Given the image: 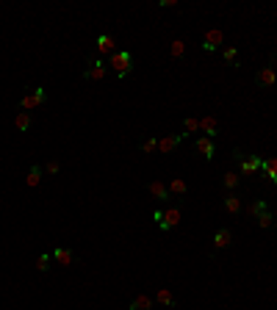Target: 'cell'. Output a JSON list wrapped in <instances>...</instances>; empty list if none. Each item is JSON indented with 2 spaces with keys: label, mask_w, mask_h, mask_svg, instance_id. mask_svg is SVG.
<instances>
[{
  "label": "cell",
  "mask_w": 277,
  "mask_h": 310,
  "mask_svg": "<svg viewBox=\"0 0 277 310\" xmlns=\"http://www.w3.org/2000/svg\"><path fill=\"white\" fill-rule=\"evenodd\" d=\"M180 208H175V205H166V208H158L152 210V219L158 222V227H161V232H169V230H175L178 224H180Z\"/></svg>",
  "instance_id": "6da1fadb"
},
{
  "label": "cell",
  "mask_w": 277,
  "mask_h": 310,
  "mask_svg": "<svg viewBox=\"0 0 277 310\" xmlns=\"http://www.w3.org/2000/svg\"><path fill=\"white\" fill-rule=\"evenodd\" d=\"M233 161L238 164V174H255L264 164L260 155H247L244 150H233Z\"/></svg>",
  "instance_id": "7a4b0ae2"
},
{
  "label": "cell",
  "mask_w": 277,
  "mask_h": 310,
  "mask_svg": "<svg viewBox=\"0 0 277 310\" xmlns=\"http://www.w3.org/2000/svg\"><path fill=\"white\" fill-rule=\"evenodd\" d=\"M111 70L116 72V78H128L133 70V56L128 53V50H116V53L111 56Z\"/></svg>",
  "instance_id": "3957f363"
},
{
  "label": "cell",
  "mask_w": 277,
  "mask_h": 310,
  "mask_svg": "<svg viewBox=\"0 0 277 310\" xmlns=\"http://www.w3.org/2000/svg\"><path fill=\"white\" fill-rule=\"evenodd\" d=\"M44 102H48V89H44V86H36L34 92H28V94L20 100V108H22V111H30V108L44 106Z\"/></svg>",
  "instance_id": "277c9868"
},
{
  "label": "cell",
  "mask_w": 277,
  "mask_h": 310,
  "mask_svg": "<svg viewBox=\"0 0 277 310\" xmlns=\"http://www.w3.org/2000/svg\"><path fill=\"white\" fill-rule=\"evenodd\" d=\"M222 42H224L222 30L211 28V30H205V36H202V50H205V53H216V50L222 48Z\"/></svg>",
  "instance_id": "5b68a950"
},
{
  "label": "cell",
  "mask_w": 277,
  "mask_h": 310,
  "mask_svg": "<svg viewBox=\"0 0 277 310\" xmlns=\"http://www.w3.org/2000/svg\"><path fill=\"white\" fill-rule=\"evenodd\" d=\"M255 84H258L260 89H272V86L277 84V72H274V66H260L258 75H255Z\"/></svg>",
  "instance_id": "8992f818"
},
{
  "label": "cell",
  "mask_w": 277,
  "mask_h": 310,
  "mask_svg": "<svg viewBox=\"0 0 277 310\" xmlns=\"http://www.w3.org/2000/svg\"><path fill=\"white\" fill-rule=\"evenodd\" d=\"M183 138H186V133H172V136H161V138H158V150H161V152H175V150L183 144Z\"/></svg>",
  "instance_id": "52a82bcc"
},
{
  "label": "cell",
  "mask_w": 277,
  "mask_h": 310,
  "mask_svg": "<svg viewBox=\"0 0 277 310\" xmlns=\"http://www.w3.org/2000/svg\"><path fill=\"white\" fill-rule=\"evenodd\" d=\"M106 72H108V66L102 64V61L89 58V70L84 72V78H86V80H102V78H106Z\"/></svg>",
  "instance_id": "ba28073f"
},
{
  "label": "cell",
  "mask_w": 277,
  "mask_h": 310,
  "mask_svg": "<svg viewBox=\"0 0 277 310\" xmlns=\"http://www.w3.org/2000/svg\"><path fill=\"white\" fill-rule=\"evenodd\" d=\"M194 150H197L200 155H205V161H214V155H216L214 142H211V138H205V136H200L197 142H194Z\"/></svg>",
  "instance_id": "9c48e42d"
},
{
  "label": "cell",
  "mask_w": 277,
  "mask_h": 310,
  "mask_svg": "<svg viewBox=\"0 0 277 310\" xmlns=\"http://www.w3.org/2000/svg\"><path fill=\"white\" fill-rule=\"evenodd\" d=\"M147 191H150V194H152L156 200H161V202H169V200H172L169 188L161 183V180H150V183H147Z\"/></svg>",
  "instance_id": "30bf717a"
},
{
  "label": "cell",
  "mask_w": 277,
  "mask_h": 310,
  "mask_svg": "<svg viewBox=\"0 0 277 310\" xmlns=\"http://www.w3.org/2000/svg\"><path fill=\"white\" fill-rule=\"evenodd\" d=\"M200 130L205 133V138L214 142V136H219V122L214 120V116H202V120H200Z\"/></svg>",
  "instance_id": "8fae6325"
},
{
  "label": "cell",
  "mask_w": 277,
  "mask_h": 310,
  "mask_svg": "<svg viewBox=\"0 0 277 310\" xmlns=\"http://www.w3.org/2000/svg\"><path fill=\"white\" fill-rule=\"evenodd\" d=\"M128 310H152V299L147 296V294H138V296H133V299H130Z\"/></svg>",
  "instance_id": "7c38bea8"
},
{
  "label": "cell",
  "mask_w": 277,
  "mask_h": 310,
  "mask_svg": "<svg viewBox=\"0 0 277 310\" xmlns=\"http://www.w3.org/2000/svg\"><path fill=\"white\" fill-rule=\"evenodd\" d=\"M230 241H233V236H230V230H224V227L214 232V246H216V250H228Z\"/></svg>",
  "instance_id": "4fadbf2b"
},
{
  "label": "cell",
  "mask_w": 277,
  "mask_h": 310,
  "mask_svg": "<svg viewBox=\"0 0 277 310\" xmlns=\"http://www.w3.org/2000/svg\"><path fill=\"white\" fill-rule=\"evenodd\" d=\"M97 50H100V53L114 56V53H116V42H114V36H106V34H102L100 39H97Z\"/></svg>",
  "instance_id": "5bb4252c"
},
{
  "label": "cell",
  "mask_w": 277,
  "mask_h": 310,
  "mask_svg": "<svg viewBox=\"0 0 277 310\" xmlns=\"http://www.w3.org/2000/svg\"><path fill=\"white\" fill-rule=\"evenodd\" d=\"M42 172H44V166H39V164H34V166L28 169V178H25V183H28L30 188H36V186L42 183Z\"/></svg>",
  "instance_id": "9a60e30c"
},
{
  "label": "cell",
  "mask_w": 277,
  "mask_h": 310,
  "mask_svg": "<svg viewBox=\"0 0 277 310\" xmlns=\"http://www.w3.org/2000/svg\"><path fill=\"white\" fill-rule=\"evenodd\" d=\"M260 169H264L266 180H269L272 186H277V158H272V161H264V164H260Z\"/></svg>",
  "instance_id": "2e32d148"
},
{
  "label": "cell",
  "mask_w": 277,
  "mask_h": 310,
  "mask_svg": "<svg viewBox=\"0 0 277 310\" xmlns=\"http://www.w3.org/2000/svg\"><path fill=\"white\" fill-rule=\"evenodd\" d=\"M53 258L61 263V266H72V260H75V255H72L70 250H64V246H56V250H53Z\"/></svg>",
  "instance_id": "e0dca14e"
},
{
  "label": "cell",
  "mask_w": 277,
  "mask_h": 310,
  "mask_svg": "<svg viewBox=\"0 0 277 310\" xmlns=\"http://www.w3.org/2000/svg\"><path fill=\"white\" fill-rule=\"evenodd\" d=\"M169 194H172V197H180V194H186L188 191V186H186V180H180V178H172L169 180Z\"/></svg>",
  "instance_id": "ac0fdd59"
},
{
  "label": "cell",
  "mask_w": 277,
  "mask_h": 310,
  "mask_svg": "<svg viewBox=\"0 0 277 310\" xmlns=\"http://www.w3.org/2000/svg\"><path fill=\"white\" fill-rule=\"evenodd\" d=\"M222 205H224L228 214H241V197H238V194H228Z\"/></svg>",
  "instance_id": "d6986e66"
},
{
  "label": "cell",
  "mask_w": 277,
  "mask_h": 310,
  "mask_svg": "<svg viewBox=\"0 0 277 310\" xmlns=\"http://www.w3.org/2000/svg\"><path fill=\"white\" fill-rule=\"evenodd\" d=\"M30 122H34V120H30V114H28V111H20L17 116H14V125H17V130H20V133H25V130H28V128H30Z\"/></svg>",
  "instance_id": "ffe728a7"
},
{
  "label": "cell",
  "mask_w": 277,
  "mask_h": 310,
  "mask_svg": "<svg viewBox=\"0 0 277 310\" xmlns=\"http://www.w3.org/2000/svg\"><path fill=\"white\" fill-rule=\"evenodd\" d=\"M158 302H161V304H166V308H175V294H172V291H169V288H158Z\"/></svg>",
  "instance_id": "44dd1931"
},
{
  "label": "cell",
  "mask_w": 277,
  "mask_h": 310,
  "mask_svg": "<svg viewBox=\"0 0 277 310\" xmlns=\"http://www.w3.org/2000/svg\"><path fill=\"white\" fill-rule=\"evenodd\" d=\"M222 58L228 61L230 66H238V48H236V44H230V48H224V50H222Z\"/></svg>",
  "instance_id": "7402d4cb"
},
{
  "label": "cell",
  "mask_w": 277,
  "mask_h": 310,
  "mask_svg": "<svg viewBox=\"0 0 277 310\" xmlns=\"http://www.w3.org/2000/svg\"><path fill=\"white\" fill-rule=\"evenodd\" d=\"M238 183H241V174H238V172H224V178H222V186H224V188H236Z\"/></svg>",
  "instance_id": "603a6c76"
},
{
  "label": "cell",
  "mask_w": 277,
  "mask_h": 310,
  "mask_svg": "<svg viewBox=\"0 0 277 310\" xmlns=\"http://www.w3.org/2000/svg\"><path fill=\"white\" fill-rule=\"evenodd\" d=\"M247 210H250V216H255V219H258V216L264 214V210H269V208H266V202H264V200H252Z\"/></svg>",
  "instance_id": "cb8c5ba5"
},
{
  "label": "cell",
  "mask_w": 277,
  "mask_h": 310,
  "mask_svg": "<svg viewBox=\"0 0 277 310\" xmlns=\"http://www.w3.org/2000/svg\"><path fill=\"white\" fill-rule=\"evenodd\" d=\"M258 224L264 227V230H269V227L274 224V214H272V210H264V214L258 216Z\"/></svg>",
  "instance_id": "d4e9b609"
},
{
  "label": "cell",
  "mask_w": 277,
  "mask_h": 310,
  "mask_svg": "<svg viewBox=\"0 0 277 310\" xmlns=\"http://www.w3.org/2000/svg\"><path fill=\"white\" fill-rule=\"evenodd\" d=\"M169 53L175 56V58H180V56L186 53V44H183V39H175V42H172V48H169Z\"/></svg>",
  "instance_id": "484cf974"
},
{
  "label": "cell",
  "mask_w": 277,
  "mask_h": 310,
  "mask_svg": "<svg viewBox=\"0 0 277 310\" xmlns=\"http://www.w3.org/2000/svg\"><path fill=\"white\" fill-rule=\"evenodd\" d=\"M200 128V120H194V116H186V120H183V130H186V136L188 133H194Z\"/></svg>",
  "instance_id": "4316f807"
},
{
  "label": "cell",
  "mask_w": 277,
  "mask_h": 310,
  "mask_svg": "<svg viewBox=\"0 0 277 310\" xmlns=\"http://www.w3.org/2000/svg\"><path fill=\"white\" fill-rule=\"evenodd\" d=\"M36 268H39V272H48V268H50V255H48V252H42V255L36 258Z\"/></svg>",
  "instance_id": "83f0119b"
},
{
  "label": "cell",
  "mask_w": 277,
  "mask_h": 310,
  "mask_svg": "<svg viewBox=\"0 0 277 310\" xmlns=\"http://www.w3.org/2000/svg\"><path fill=\"white\" fill-rule=\"evenodd\" d=\"M158 150V138H144L142 142V152H156Z\"/></svg>",
  "instance_id": "f1b7e54d"
},
{
  "label": "cell",
  "mask_w": 277,
  "mask_h": 310,
  "mask_svg": "<svg viewBox=\"0 0 277 310\" xmlns=\"http://www.w3.org/2000/svg\"><path fill=\"white\" fill-rule=\"evenodd\" d=\"M58 169H61L58 161H48V164H44V172H48V174H58Z\"/></svg>",
  "instance_id": "f546056e"
},
{
  "label": "cell",
  "mask_w": 277,
  "mask_h": 310,
  "mask_svg": "<svg viewBox=\"0 0 277 310\" xmlns=\"http://www.w3.org/2000/svg\"><path fill=\"white\" fill-rule=\"evenodd\" d=\"M158 6H161V8H172V6H175V0H161Z\"/></svg>",
  "instance_id": "4dcf8cb0"
}]
</instances>
